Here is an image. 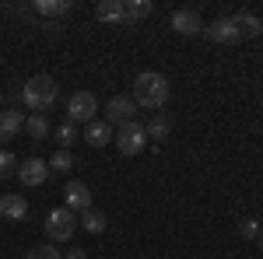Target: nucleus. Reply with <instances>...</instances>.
Segmentation results:
<instances>
[{
	"mask_svg": "<svg viewBox=\"0 0 263 259\" xmlns=\"http://www.w3.org/2000/svg\"><path fill=\"white\" fill-rule=\"evenodd\" d=\"M172 28L179 32V35H197V32H203V18L197 14V11H176L172 14Z\"/></svg>",
	"mask_w": 263,
	"mask_h": 259,
	"instance_id": "10",
	"label": "nucleus"
},
{
	"mask_svg": "<svg viewBox=\"0 0 263 259\" xmlns=\"http://www.w3.org/2000/svg\"><path fill=\"white\" fill-rule=\"evenodd\" d=\"M81 224H84V231H88V235H102L109 221H105L102 210H88V214H81Z\"/></svg>",
	"mask_w": 263,
	"mask_h": 259,
	"instance_id": "20",
	"label": "nucleus"
},
{
	"mask_svg": "<svg viewBox=\"0 0 263 259\" xmlns=\"http://www.w3.org/2000/svg\"><path fill=\"white\" fill-rule=\"evenodd\" d=\"M57 95H60V84L49 77V74H35V77H28V84L21 88V98H25V105L32 112L53 109L57 105Z\"/></svg>",
	"mask_w": 263,
	"mask_h": 259,
	"instance_id": "2",
	"label": "nucleus"
},
{
	"mask_svg": "<svg viewBox=\"0 0 263 259\" xmlns=\"http://www.w3.org/2000/svg\"><path fill=\"white\" fill-rule=\"evenodd\" d=\"M57 140H60L63 151H67V147L78 140V130H74V123H60V126H57Z\"/></svg>",
	"mask_w": 263,
	"mask_h": 259,
	"instance_id": "22",
	"label": "nucleus"
},
{
	"mask_svg": "<svg viewBox=\"0 0 263 259\" xmlns=\"http://www.w3.org/2000/svg\"><path fill=\"white\" fill-rule=\"evenodd\" d=\"M63 259H88V252H84V249H70Z\"/></svg>",
	"mask_w": 263,
	"mask_h": 259,
	"instance_id": "26",
	"label": "nucleus"
},
{
	"mask_svg": "<svg viewBox=\"0 0 263 259\" xmlns=\"http://www.w3.org/2000/svg\"><path fill=\"white\" fill-rule=\"evenodd\" d=\"M28 259H63V256L57 252V245H35V249L28 252Z\"/></svg>",
	"mask_w": 263,
	"mask_h": 259,
	"instance_id": "23",
	"label": "nucleus"
},
{
	"mask_svg": "<svg viewBox=\"0 0 263 259\" xmlns=\"http://www.w3.org/2000/svg\"><path fill=\"white\" fill-rule=\"evenodd\" d=\"M74 168V158H70V151H57L53 158H49V172H70Z\"/></svg>",
	"mask_w": 263,
	"mask_h": 259,
	"instance_id": "21",
	"label": "nucleus"
},
{
	"mask_svg": "<svg viewBox=\"0 0 263 259\" xmlns=\"http://www.w3.org/2000/svg\"><path fill=\"white\" fill-rule=\"evenodd\" d=\"M232 21H235V28H239V39H242V35H260L263 32V21L256 18V14H249V11H239Z\"/></svg>",
	"mask_w": 263,
	"mask_h": 259,
	"instance_id": "15",
	"label": "nucleus"
},
{
	"mask_svg": "<svg viewBox=\"0 0 263 259\" xmlns=\"http://www.w3.org/2000/svg\"><path fill=\"white\" fill-rule=\"evenodd\" d=\"M203 35L211 42H239V28L232 18H218L214 25H203Z\"/></svg>",
	"mask_w": 263,
	"mask_h": 259,
	"instance_id": "9",
	"label": "nucleus"
},
{
	"mask_svg": "<svg viewBox=\"0 0 263 259\" xmlns=\"http://www.w3.org/2000/svg\"><path fill=\"white\" fill-rule=\"evenodd\" d=\"M18 179L25 182V186H42V182L49 179V161H42V158H28V161H21Z\"/></svg>",
	"mask_w": 263,
	"mask_h": 259,
	"instance_id": "8",
	"label": "nucleus"
},
{
	"mask_svg": "<svg viewBox=\"0 0 263 259\" xmlns=\"http://www.w3.org/2000/svg\"><path fill=\"white\" fill-rule=\"evenodd\" d=\"M25 130H28V137L42 140V137H49V119H46L42 112H32V116L25 119Z\"/></svg>",
	"mask_w": 263,
	"mask_h": 259,
	"instance_id": "19",
	"label": "nucleus"
},
{
	"mask_svg": "<svg viewBox=\"0 0 263 259\" xmlns=\"http://www.w3.org/2000/svg\"><path fill=\"white\" fill-rule=\"evenodd\" d=\"M35 7H39L42 14H49V18H63V14H70V11H74V4H70V0H39Z\"/></svg>",
	"mask_w": 263,
	"mask_h": 259,
	"instance_id": "18",
	"label": "nucleus"
},
{
	"mask_svg": "<svg viewBox=\"0 0 263 259\" xmlns=\"http://www.w3.org/2000/svg\"><path fill=\"white\" fill-rule=\"evenodd\" d=\"M74 228H78V221H74V210H67V207H57V210H49V217H46V235L53 242H67L74 235Z\"/></svg>",
	"mask_w": 263,
	"mask_h": 259,
	"instance_id": "5",
	"label": "nucleus"
},
{
	"mask_svg": "<svg viewBox=\"0 0 263 259\" xmlns=\"http://www.w3.org/2000/svg\"><path fill=\"white\" fill-rule=\"evenodd\" d=\"M112 140H116V151L130 158V154H141V151H144V144H147V130L134 119V123H126V126H120Z\"/></svg>",
	"mask_w": 263,
	"mask_h": 259,
	"instance_id": "3",
	"label": "nucleus"
},
{
	"mask_svg": "<svg viewBox=\"0 0 263 259\" xmlns=\"http://www.w3.org/2000/svg\"><path fill=\"white\" fill-rule=\"evenodd\" d=\"M256 242H260V249H263V235H260V238H256Z\"/></svg>",
	"mask_w": 263,
	"mask_h": 259,
	"instance_id": "27",
	"label": "nucleus"
},
{
	"mask_svg": "<svg viewBox=\"0 0 263 259\" xmlns=\"http://www.w3.org/2000/svg\"><path fill=\"white\" fill-rule=\"evenodd\" d=\"M168 77L158 74V70H144L137 74L134 81V105H144V109H165V102H168Z\"/></svg>",
	"mask_w": 263,
	"mask_h": 259,
	"instance_id": "1",
	"label": "nucleus"
},
{
	"mask_svg": "<svg viewBox=\"0 0 263 259\" xmlns=\"http://www.w3.org/2000/svg\"><path fill=\"white\" fill-rule=\"evenodd\" d=\"M0 217H7V221L28 217V203H25V196H14V193L0 196Z\"/></svg>",
	"mask_w": 263,
	"mask_h": 259,
	"instance_id": "11",
	"label": "nucleus"
},
{
	"mask_svg": "<svg viewBox=\"0 0 263 259\" xmlns=\"http://www.w3.org/2000/svg\"><path fill=\"white\" fill-rule=\"evenodd\" d=\"M134 112H137V105H134L130 95H112L109 105H105V123L120 130V126H126V123H134Z\"/></svg>",
	"mask_w": 263,
	"mask_h": 259,
	"instance_id": "6",
	"label": "nucleus"
},
{
	"mask_svg": "<svg viewBox=\"0 0 263 259\" xmlns=\"http://www.w3.org/2000/svg\"><path fill=\"white\" fill-rule=\"evenodd\" d=\"M63 200H67V210H78V214H88L91 210V189L84 186V182H67V189H63Z\"/></svg>",
	"mask_w": 263,
	"mask_h": 259,
	"instance_id": "7",
	"label": "nucleus"
},
{
	"mask_svg": "<svg viewBox=\"0 0 263 259\" xmlns=\"http://www.w3.org/2000/svg\"><path fill=\"white\" fill-rule=\"evenodd\" d=\"M0 102H4V91H0Z\"/></svg>",
	"mask_w": 263,
	"mask_h": 259,
	"instance_id": "28",
	"label": "nucleus"
},
{
	"mask_svg": "<svg viewBox=\"0 0 263 259\" xmlns=\"http://www.w3.org/2000/svg\"><path fill=\"white\" fill-rule=\"evenodd\" d=\"M84 140L91 144V147H105L109 140H112V126L105 119H91L88 126H84Z\"/></svg>",
	"mask_w": 263,
	"mask_h": 259,
	"instance_id": "12",
	"label": "nucleus"
},
{
	"mask_svg": "<svg viewBox=\"0 0 263 259\" xmlns=\"http://www.w3.org/2000/svg\"><path fill=\"white\" fill-rule=\"evenodd\" d=\"M14 165H18V158H14L11 151H0V179H7V175L14 172Z\"/></svg>",
	"mask_w": 263,
	"mask_h": 259,
	"instance_id": "25",
	"label": "nucleus"
},
{
	"mask_svg": "<svg viewBox=\"0 0 263 259\" xmlns=\"http://www.w3.org/2000/svg\"><path fill=\"white\" fill-rule=\"evenodd\" d=\"M123 7H126L123 25H134V21H141V18H147V14H151V0H126Z\"/></svg>",
	"mask_w": 263,
	"mask_h": 259,
	"instance_id": "16",
	"label": "nucleus"
},
{
	"mask_svg": "<svg viewBox=\"0 0 263 259\" xmlns=\"http://www.w3.org/2000/svg\"><path fill=\"white\" fill-rule=\"evenodd\" d=\"M239 235H242V238H260V221L246 217L242 224H239Z\"/></svg>",
	"mask_w": 263,
	"mask_h": 259,
	"instance_id": "24",
	"label": "nucleus"
},
{
	"mask_svg": "<svg viewBox=\"0 0 263 259\" xmlns=\"http://www.w3.org/2000/svg\"><path fill=\"white\" fill-rule=\"evenodd\" d=\"M144 130H147V137H151V140H165V137H168V130H172V119H168L165 112H155L151 123H147Z\"/></svg>",
	"mask_w": 263,
	"mask_h": 259,
	"instance_id": "17",
	"label": "nucleus"
},
{
	"mask_svg": "<svg viewBox=\"0 0 263 259\" xmlns=\"http://www.w3.org/2000/svg\"><path fill=\"white\" fill-rule=\"evenodd\" d=\"M95 112H99V102H95V95L91 91H74L70 95V102H67V123H88L95 119Z\"/></svg>",
	"mask_w": 263,
	"mask_h": 259,
	"instance_id": "4",
	"label": "nucleus"
},
{
	"mask_svg": "<svg viewBox=\"0 0 263 259\" xmlns=\"http://www.w3.org/2000/svg\"><path fill=\"white\" fill-rule=\"evenodd\" d=\"M18 130H25V116L14 112V109H4L0 112V140H11Z\"/></svg>",
	"mask_w": 263,
	"mask_h": 259,
	"instance_id": "13",
	"label": "nucleus"
},
{
	"mask_svg": "<svg viewBox=\"0 0 263 259\" xmlns=\"http://www.w3.org/2000/svg\"><path fill=\"white\" fill-rule=\"evenodd\" d=\"M123 14H126L123 0H102L99 7H95V18L99 21H112V25H123Z\"/></svg>",
	"mask_w": 263,
	"mask_h": 259,
	"instance_id": "14",
	"label": "nucleus"
}]
</instances>
